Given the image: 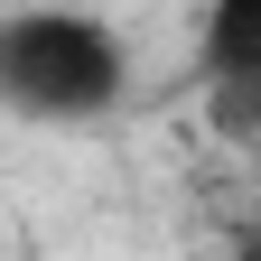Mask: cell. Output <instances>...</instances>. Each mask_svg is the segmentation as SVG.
Wrapping results in <instances>:
<instances>
[{
	"mask_svg": "<svg viewBox=\"0 0 261 261\" xmlns=\"http://www.w3.org/2000/svg\"><path fill=\"white\" fill-rule=\"evenodd\" d=\"M130 84V56L84 10H10L0 19V103L28 121H93Z\"/></svg>",
	"mask_w": 261,
	"mask_h": 261,
	"instance_id": "obj_1",
	"label": "cell"
},
{
	"mask_svg": "<svg viewBox=\"0 0 261 261\" xmlns=\"http://www.w3.org/2000/svg\"><path fill=\"white\" fill-rule=\"evenodd\" d=\"M243 261H261V243H252V252H243Z\"/></svg>",
	"mask_w": 261,
	"mask_h": 261,
	"instance_id": "obj_4",
	"label": "cell"
},
{
	"mask_svg": "<svg viewBox=\"0 0 261 261\" xmlns=\"http://www.w3.org/2000/svg\"><path fill=\"white\" fill-rule=\"evenodd\" d=\"M196 65H205V84H224V75H261V0H205Z\"/></svg>",
	"mask_w": 261,
	"mask_h": 261,
	"instance_id": "obj_2",
	"label": "cell"
},
{
	"mask_svg": "<svg viewBox=\"0 0 261 261\" xmlns=\"http://www.w3.org/2000/svg\"><path fill=\"white\" fill-rule=\"evenodd\" d=\"M205 121L224 130V140L261 149V75H224V84H205Z\"/></svg>",
	"mask_w": 261,
	"mask_h": 261,
	"instance_id": "obj_3",
	"label": "cell"
}]
</instances>
